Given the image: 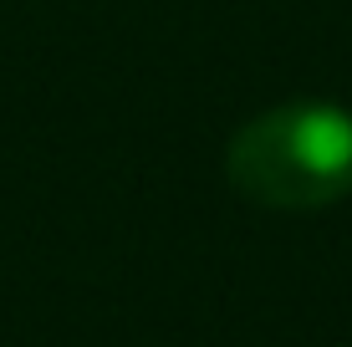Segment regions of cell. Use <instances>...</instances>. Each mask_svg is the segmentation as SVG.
Returning <instances> with one entry per match:
<instances>
[{
    "label": "cell",
    "instance_id": "obj_1",
    "mask_svg": "<svg viewBox=\"0 0 352 347\" xmlns=\"http://www.w3.org/2000/svg\"><path fill=\"white\" fill-rule=\"evenodd\" d=\"M235 194L261 210H327L352 194V113L332 102H286L250 117L225 153Z\"/></svg>",
    "mask_w": 352,
    "mask_h": 347
}]
</instances>
